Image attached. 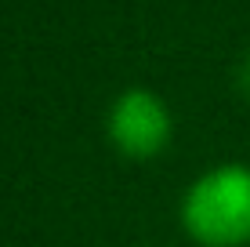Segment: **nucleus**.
<instances>
[{
	"instance_id": "1",
	"label": "nucleus",
	"mask_w": 250,
	"mask_h": 247,
	"mask_svg": "<svg viewBox=\"0 0 250 247\" xmlns=\"http://www.w3.org/2000/svg\"><path fill=\"white\" fill-rule=\"evenodd\" d=\"M182 229L200 247L250 244V167H207L182 197Z\"/></svg>"
},
{
	"instance_id": "2",
	"label": "nucleus",
	"mask_w": 250,
	"mask_h": 247,
	"mask_svg": "<svg viewBox=\"0 0 250 247\" xmlns=\"http://www.w3.org/2000/svg\"><path fill=\"white\" fill-rule=\"evenodd\" d=\"M105 131L109 142L120 157L127 160H152L170 146V109L156 91L149 88H127L120 91L116 102L109 106L105 116Z\"/></svg>"
},
{
	"instance_id": "3",
	"label": "nucleus",
	"mask_w": 250,
	"mask_h": 247,
	"mask_svg": "<svg viewBox=\"0 0 250 247\" xmlns=\"http://www.w3.org/2000/svg\"><path fill=\"white\" fill-rule=\"evenodd\" d=\"M239 91H243V95H250V58L239 66Z\"/></svg>"
}]
</instances>
